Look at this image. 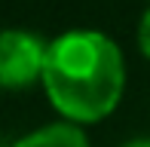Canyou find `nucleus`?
Wrapping results in <instances>:
<instances>
[{"instance_id":"f257e3e1","label":"nucleus","mask_w":150,"mask_h":147,"mask_svg":"<svg viewBox=\"0 0 150 147\" xmlns=\"http://www.w3.org/2000/svg\"><path fill=\"white\" fill-rule=\"evenodd\" d=\"M43 89L64 123H101L126 89V58L107 34L74 28L46 43Z\"/></svg>"},{"instance_id":"f03ea898","label":"nucleus","mask_w":150,"mask_h":147,"mask_svg":"<svg viewBox=\"0 0 150 147\" xmlns=\"http://www.w3.org/2000/svg\"><path fill=\"white\" fill-rule=\"evenodd\" d=\"M46 43L31 31H0V89H28L43 80Z\"/></svg>"},{"instance_id":"7ed1b4c3","label":"nucleus","mask_w":150,"mask_h":147,"mask_svg":"<svg viewBox=\"0 0 150 147\" xmlns=\"http://www.w3.org/2000/svg\"><path fill=\"white\" fill-rule=\"evenodd\" d=\"M12 147H89L86 132L74 123H49L22 135Z\"/></svg>"},{"instance_id":"20e7f679","label":"nucleus","mask_w":150,"mask_h":147,"mask_svg":"<svg viewBox=\"0 0 150 147\" xmlns=\"http://www.w3.org/2000/svg\"><path fill=\"white\" fill-rule=\"evenodd\" d=\"M138 49H141V55L150 61V9L141 16V22H138Z\"/></svg>"},{"instance_id":"39448f33","label":"nucleus","mask_w":150,"mask_h":147,"mask_svg":"<svg viewBox=\"0 0 150 147\" xmlns=\"http://www.w3.org/2000/svg\"><path fill=\"white\" fill-rule=\"evenodd\" d=\"M122 147H150V138H132V141H126Z\"/></svg>"}]
</instances>
